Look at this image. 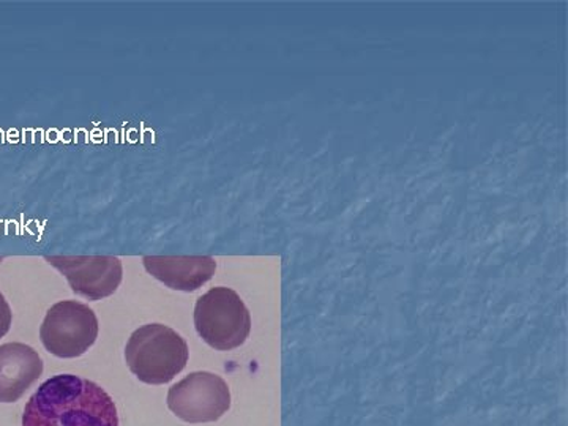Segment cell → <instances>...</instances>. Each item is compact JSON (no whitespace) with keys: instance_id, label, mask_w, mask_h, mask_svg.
<instances>
[{"instance_id":"5b68a950","label":"cell","mask_w":568,"mask_h":426,"mask_svg":"<svg viewBox=\"0 0 568 426\" xmlns=\"http://www.w3.org/2000/svg\"><path fill=\"white\" fill-rule=\"evenodd\" d=\"M168 407L189 424H211L230 410V387L213 373H192L170 388Z\"/></svg>"},{"instance_id":"ba28073f","label":"cell","mask_w":568,"mask_h":426,"mask_svg":"<svg viewBox=\"0 0 568 426\" xmlns=\"http://www.w3.org/2000/svg\"><path fill=\"white\" fill-rule=\"evenodd\" d=\"M43 375V361L32 346H0V403H14Z\"/></svg>"},{"instance_id":"277c9868","label":"cell","mask_w":568,"mask_h":426,"mask_svg":"<svg viewBox=\"0 0 568 426\" xmlns=\"http://www.w3.org/2000/svg\"><path fill=\"white\" fill-rule=\"evenodd\" d=\"M99 336V320L88 305L63 301L52 305L40 327V338L48 353L74 358L88 353Z\"/></svg>"},{"instance_id":"52a82bcc","label":"cell","mask_w":568,"mask_h":426,"mask_svg":"<svg viewBox=\"0 0 568 426\" xmlns=\"http://www.w3.org/2000/svg\"><path fill=\"white\" fill-rule=\"evenodd\" d=\"M142 263L153 278L183 293L200 290L211 282L216 271L212 256H145Z\"/></svg>"},{"instance_id":"3957f363","label":"cell","mask_w":568,"mask_h":426,"mask_svg":"<svg viewBox=\"0 0 568 426\" xmlns=\"http://www.w3.org/2000/svg\"><path fill=\"white\" fill-rule=\"evenodd\" d=\"M194 327L216 351H233L244 345L252 332V316L241 295L230 287H213L197 298Z\"/></svg>"},{"instance_id":"9c48e42d","label":"cell","mask_w":568,"mask_h":426,"mask_svg":"<svg viewBox=\"0 0 568 426\" xmlns=\"http://www.w3.org/2000/svg\"><path fill=\"white\" fill-rule=\"evenodd\" d=\"M11 321H13V313L7 298L0 293V338L9 334Z\"/></svg>"},{"instance_id":"6da1fadb","label":"cell","mask_w":568,"mask_h":426,"mask_svg":"<svg viewBox=\"0 0 568 426\" xmlns=\"http://www.w3.org/2000/svg\"><path fill=\"white\" fill-rule=\"evenodd\" d=\"M22 426H119L104 388L74 375L52 376L29 398Z\"/></svg>"},{"instance_id":"7a4b0ae2","label":"cell","mask_w":568,"mask_h":426,"mask_svg":"<svg viewBox=\"0 0 568 426\" xmlns=\"http://www.w3.org/2000/svg\"><path fill=\"white\" fill-rule=\"evenodd\" d=\"M125 362L141 383L162 386L171 383L185 368L189 345L166 325H142L126 343Z\"/></svg>"},{"instance_id":"8992f818","label":"cell","mask_w":568,"mask_h":426,"mask_svg":"<svg viewBox=\"0 0 568 426\" xmlns=\"http://www.w3.org/2000/svg\"><path fill=\"white\" fill-rule=\"evenodd\" d=\"M58 268L73 293L89 301H102L118 291L122 283V263L114 256H47Z\"/></svg>"}]
</instances>
